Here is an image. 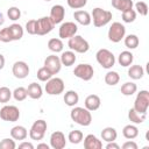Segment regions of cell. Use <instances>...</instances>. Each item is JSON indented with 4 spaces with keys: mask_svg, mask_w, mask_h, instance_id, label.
Segmentation results:
<instances>
[{
    "mask_svg": "<svg viewBox=\"0 0 149 149\" xmlns=\"http://www.w3.org/2000/svg\"><path fill=\"white\" fill-rule=\"evenodd\" d=\"M135 19H136V12H135L133 8L122 12V21H123V22H126V23H132V22L135 21Z\"/></svg>",
    "mask_w": 149,
    "mask_h": 149,
    "instance_id": "obj_39",
    "label": "cell"
},
{
    "mask_svg": "<svg viewBox=\"0 0 149 149\" xmlns=\"http://www.w3.org/2000/svg\"><path fill=\"white\" fill-rule=\"evenodd\" d=\"M7 15H8L9 20H12V21H16V20H19L20 16H21V10H20L17 7L13 6V7H9V8H8V10H7Z\"/></svg>",
    "mask_w": 149,
    "mask_h": 149,
    "instance_id": "obj_40",
    "label": "cell"
},
{
    "mask_svg": "<svg viewBox=\"0 0 149 149\" xmlns=\"http://www.w3.org/2000/svg\"><path fill=\"white\" fill-rule=\"evenodd\" d=\"M97 62L104 68V69H111L115 64V57L112 51L108 49H99L95 54Z\"/></svg>",
    "mask_w": 149,
    "mask_h": 149,
    "instance_id": "obj_4",
    "label": "cell"
},
{
    "mask_svg": "<svg viewBox=\"0 0 149 149\" xmlns=\"http://www.w3.org/2000/svg\"><path fill=\"white\" fill-rule=\"evenodd\" d=\"M73 74L77 78L87 81V80H91L92 79V77L94 74V70H93L92 65H90L87 63H81V64H79V65H77L74 68Z\"/></svg>",
    "mask_w": 149,
    "mask_h": 149,
    "instance_id": "obj_10",
    "label": "cell"
},
{
    "mask_svg": "<svg viewBox=\"0 0 149 149\" xmlns=\"http://www.w3.org/2000/svg\"><path fill=\"white\" fill-rule=\"evenodd\" d=\"M149 107V92L147 90H142L137 93L135 101H134V109L137 111L139 113H144L147 114Z\"/></svg>",
    "mask_w": 149,
    "mask_h": 149,
    "instance_id": "obj_5",
    "label": "cell"
},
{
    "mask_svg": "<svg viewBox=\"0 0 149 149\" xmlns=\"http://www.w3.org/2000/svg\"><path fill=\"white\" fill-rule=\"evenodd\" d=\"M84 148L85 149H101L102 142L93 134H88L84 139Z\"/></svg>",
    "mask_w": 149,
    "mask_h": 149,
    "instance_id": "obj_18",
    "label": "cell"
},
{
    "mask_svg": "<svg viewBox=\"0 0 149 149\" xmlns=\"http://www.w3.org/2000/svg\"><path fill=\"white\" fill-rule=\"evenodd\" d=\"M83 137H84L83 133H81L80 130L74 129V130H71V132L69 133L68 140H69L70 143H72V144H78V143H80V142L83 141Z\"/></svg>",
    "mask_w": 149,
    "mask_h": 149,
    "instance_id": "obj_35",
    "label": "cell"
},
{
    "mask_svg": "<svg viewBox=\"0 0 149 149\" xmlns=\"http://www.w3.org/2000/svg\"><path fill=\"white\" fill-rule=\"evenodd\" d=\"M119 148H120V146L118 143H115L114 141L107 142V144H106V149H119Z\"/></svg>",
    "mask_w": 149,
    "mask_h": 149,
    "instance_id": "obj_48",
    "label": "cell"
},
{
    "mask_svg": "<svg viewBox=\"0 0 149 149\" xmlns=\"http://www.w3.org/2000/svg\"><path fill=\"white\" fill-rule=\"evenodd\" d=\"M27 93H28V97H30L31 99H40L43 94V90L41 87L40 84L37 83H31L29 84L28 88H27Z\"/></svg>",
    "mask_w": 149,
    "mask_h": 149,
    "instance_id": "obj_21",
    "label": "cell"
},
{
    "mask_svg": "<svg viewBox=\"0 0 149 149\" xmlns=\"http://www.w3.org/2000/svg\"><path fill=\"white\" fill-rule=\"evenodd\" d=\"M26 31L30 35H36V20H29L26 23Z\"/></svg>",
    "mask_w": 149,
    "mask_h": 149,
    "instance_id": "obj_45",
    "label": "cell"
},
{
    "mask_svg": "<svg viewBox=\"0 0 149 149\" xmlns=\"http://www.w3.org/2000/svg\"><path fill=\"white\" fill-rule=\"evenodd\" d=\"M12 93H13V97H14V99H15L16 101H23V100L28 97L27 88H24V87H22V86L16 87Z\"/></svg>",
    "mask_w": 149,
    "mask_h": 149,
    "instance_id": "obj_36",
    "label": "cell"
},
{
    "mask_svg": "<svg viewBox=\"0 0 149 149\" xmlns=\"http://www.w3.org/2000/svg\"><path fill=\"white\" fill-rule=\"evenodd\" d=\"M77 30H78V27L74 22H71V21L64 22L61 24V27L58 29L59 38H70L76 35Z\"/></svg>",
    "mask_w": 149,
    "mask_h": 149,
    "instance_id": "obj_12",
    "label": "cell"
},
{
    "mask_svg": "<svg viewBox=\"0 0 149 149\" xmlns=\"http://www.w3.org/2000/svg\"><path fill=\"white\" fill-rule=\"evenodd\" d=\"M16 148V143L14 141V139H2L0 141V149H15Z\"/></svg>",
    "mask_w": 149,
    "mask_h": 149,
    "instance_id": "obj_42",
    "label": "cell"
},
{
    "mask_svg": "<svg viewBox=\"0 0 149 149\" xmlns=\"http://www.w3.org/2000/svg\"><path fill=\"white\" fill-rule=\"evenodd\" d=\"M120 81V76L115 71H108L105 74V83L109 86H114Z\"/></svg>",
    "mask_w": 149,
    "mask_h": 149,
    "instance_id": "obj_32",
    "label": "cell"
},
{
    "mask_svg": "<svg viewBox=\"0 0 149 149\" xmlns=\"http://www.w3.org/2000/svg\"><path fill=\"white\" fill-rule=\"evenodd\" d=\"M36 76H37L38 80H41V81H47V80H49V79L52 77V73H51L45 66H42V68H40V69L37 70Z\"/></svg>",
    "mask_w": 149,
    "mask_h": 149,
    "instance_id": "obj_37",
    "label": "cell"
},
{
    "mask_svg": "<svg viewBox=\"0 0 149 149\" xmlns=\"http://www.w3.org/2000/svg\"><path fill=\"white\" fill-rule=\"evenodd\" d=\"M12 72L14 74L15 78L17 79H23L29 74V66L26 62L23 61H17L13 64L12 68Z\"/></svg>",
    "mask_w": 149,
    "mask_h": 149,
    "instance_id": "obj_14",
    "label": "cell"
},
{
    "mask_svg": "<svg viewBox=\"0 0 149 149\" xmlns=\"http://www.w3.org/2000/svg\"><path fill=\"white\" fill-rule=\"evenodd\" d=\"M135 9L142 16H146L148 14V5L144 1H137V2H135Z\"/></svg>",
    "mask_w": 149,
    "mask_h": 149,
    "instance_id": "obj_41",
    "label": "cell"
},
{
    "mask_svg": "<svg viewBox=\"0 0 149 149\" xmlns=\"http://www.w3.org/2000/svg\"><path fill=\"white\" fill-rule=\"evenodd\" d=\"M54 27L55 24L49 16H42L36 20V35H47L54 29Z\"/></svg>",
    "mask_w": 149,
    "mask_h": 149,
    "instance_id": "obj_11",
    "label": "cell"
},
{
    "mask_svg": "<svg viewBox=\"0 0 149 149\" xmlns=\"http://www.w3.org/2000/svg\"><path fill=\"white\" fill-rule=\"evenodd\" d=\"M0 41H1V42H5V43L13 41V38H12V35H10V31H9V28H8V27H7V28H2V29L0 30Z\"/></svg>",
    "mask_w": 149,
    "mask_h": 149,
    "instance_id": "obj_44",
    "label": "cell"
},
{
    "mask_svg": "<svg viewBox=\"0 0 149 149\" xmlns=\"http://www.w3.org/2000/svg\"><path fill=\"white\" fill-rule=\"evenodd\" d=\"M137 91V86L133 81H127L121 86V93L123 95H133Z\"/></svg>",
    "mask_w": 149,
    "mask_h": 149,
    "instance_id": "obj_33",
    "label": "cell"
},
{
    "mask_svg": "<svg viewBox=\"0 0 149 149\" xmlns=\"http://www.w3.org/2000/svg\"><path fill=\"white\" fill-rule=\"evenodd\" d=\"M126 35V28L120 22H113L108 29V40L111 42L118 43Z\"/></svg>",
    "mask_w": 149,
    "mask_h": 149,
    "instance_id": "obj_8",
    "label": "cell"
},
{
    "mask_svg": "<svg viewBox=\"0 0 149 149\" xmlns=\"http://www.w3.org/2000/svg\"><path fill=\"white\" fill-rule=\"evenodd\" d=\"M134 61V55L130 51H122L118 57V62L121 66H130Z\"/></svg>",
    "mask_w": 149,
    "mask_h": 149,
    "instance_id": "obj_24",
    "label": "cell"
},
{
    "mask_svg": "<svg viewBox=\"0 0 149 149\" xmlns=\"http://www.w3.org/2000/svg\"><path fill=\"white\" fill-rule=\"evenodd\" d=\"M19 148H20V149H34V146H33V143H30V142L23 141L22 143L19 144Z\"/></svg>",
    "mask_w": 149,
    "mask_h": 149,
    "instance_id": "obj_47",
    "label": "cell"
},
{
    "mask_svg": "<svg viewBox=\"0 0 149 149\" xmlns=\"http://www.w3.org/2000/svg\"><path fill=\"white\" fill-rule=\"evenodd\" d=\"M78 101H79V95H78V93L76 91L70 90V91L65 92V94H64V102L68 106L73 107V106H76L78 104Z\"/></svg>",
    "mask_w": 149,
    "mask_h": 149,
    "instance_id": "obj_25",
    "label": "cell"
},
{
    "mask_svg": "<svg viewBox=\"0 0 149 149\" xmlns=\"http://www.w3.org/2000/svg\"><path fill=\"white\" fill-rule=\"evenodd\" d=\"M116 137H118V133H116V129L113 127H106L101 132V139L106 142L115 141Z\"/></svg>",
    "mask_w": 149,
    "mask_h": 149,
    "instance_id": "obj_27",
    "label": "cell"
},
{
    "mask_svg": "<svg viewBox=\"0 0 149 149\" xmlns=\"http://www.w3.org/2000/svg\"><path fill=\"white\" fill-rule=\"evenodd\" d=\"M5 66V57L2 54H0V70Z\"/></svg>",
    "mask_w": 149,
    "mask_h": 149,
    "instance_id": "obj_49",
    "label": "cell"
},
{
    "mask_svg": "<svg viewBox=\"0 0 149 149\" xmlns=\"http://www.w3.org/2000/svg\"><path fill=\"white\" fill-rule=\"evenodd\" d=\"M73 17L81 26H88L91 23V21H92L90 13L86 12V10H76L73 13Z\"/></svg>",
    "mask_w": 149,
    "mask_h": 149,
    "instance_id": "obj_19",
    "label": "cell"
},
{
    "mask_svg": "<svg viewBox=\"0 0 149 149\" xmlns=\"http://www.w3.org/2000/svg\"><path fill=\"white\" fill-rule=\"evenodd\" d=\"M100 104H101V100H100L99 95H97V94H90V95H87L86 99H85V101H84L85 108L88 109L90 112L97 111L100 107Z\"/></svg>",
    "mask_w": 149,
    "mask_h": 149,
    "instance_id": "obj_17",
    "label": "cell"
},
{
    "mask_svg": "<svg viewBox=\"0 0 149 149\" xmlns=\"http://www.w3.org/2000/svg\"><path fill=\"white\" fill-rule=\"evenodd\" d=\"M3 21H5V20H3V15H2V13L0 12V26L3 23Z\"/></svg>",
    "mask_w": 149,
    "mask_h": 149,
    "instance_id": "obj_51",
    "label": "cell"
},
{
    "mask_svg": "<svg viewBox=\"0 0 149 149\" xmlns=\"http://www.w3.org/2000/svg\"><path fill=\"white\" fill-rule=\"evenodd\" d=\"M70 116L72 119V121H74L76 123L80 125V126H90L92 122V115L91 112L84 107H74L71 109Z\"/></svg>",
    "mask_w": 149,
    "mask_h": 149,
    "instance_id": "obj_1",
    "label": "cell"
},
{
    "mask_svg": "<svg viewBox=\"0 0 149 149\" xmlns=\"http://www.w3.org/2000/svg\"><path fill=\"white\" fill-rule=\"evenodd\" d=\"M0 118L3 121L15 122L20 118V111L14 105H6L0 109Z\"/></svg>",
    "mask_w": 149,
    "mask_h": 149,
    "instance_id": "obj_9",
    "label": "cell"
},
{
    "mask_svg": "<svg viewBox=\"0 0 149 149\" xmlns=\"http://www.w3.org/2000/svg\"><path fill=\"white\" fill-rule=\"evenodd\" d=\"M48 48L52 52H56V54L57 52H62L63 51V48H64V44L62 42V38H51V40H49Z\"/></svg>",
    "mask_w": 149,
    "mask_h": 149,
    "instance_id": "obj_31",
    "label": "cell"
},
{
    "mask_svg": "<svg viewBox=\"0 0 149 149\" xmlns=\"http://www.w3.org/2000/svg\"><path fill=\"white\" fill-rule=\"evenodd\" d=\"M66 144V140H65V135L59 132L56 130L51 134L50 136V147L54 149H63Z\"/></svg>",
    "mask_w": 149,
    "mask_h": 149,
    "instance_id": "obj_15",
    "label": "cell"
},
{
    "mask_svg": "<svg viewBox=\"0 0 149 149\" xmlns=\"http://www.w3.org/2000/svg\"><path fill=\"white\" fill-rule=\"evenodd\" d=\"M128 119H129L133 123L139 125V123H142L143 121H146L147 114H144V113H139V112L135 111L134 108H130V109L128 111Z\"/></svg>",
    "mask_w": 149,
    "mask_h": 149,
    "instance_id": "obj_26",
    "label": "cell"
},
{
    "mask_svg": "<svg viewBox=\"0 0 149 149\" xmlns=\"http://www.w3.org/2000/svg\"><path fill=\"white\" fill-rule=\"evenodd\" d=\"M12 95H13V93H12V91L8 87H6V86L0 87V102L1 104L8 102L10 100Z\"/></svg>",
    "mask_w": 149,
    "mask_h": 149,
    "instance_id": "obj_38",
    "label": "cell"
},
{
    "mask_svg": "<svg viewBox=\"0 0 149 149\" xmlns=\"http://www.w3.org/2000/svg\"><path fill=\"white\" fill-rule=\"evenodd\" d=\"M8 28H9V31H10L13 41H19V40L22 38V36H23V28L19 23H13Z\"/></svg>",
    "mask_w": 149,
    "mask_h": 149,
    "instance_id": "obj_30",
    "label": "cell"
},
{
    "mask_svg": "<svg viewBox=\"0 0 149 149\" xmlns=\"http://www.w3.org/2000/svg\"><path fill=\"white\" fill-rule=\"evenodd\" d=\"M10 136L14 140L23 141L28 136V132H27L26 127H23V126H15L10 129Z\"/></svg>",
    "mask_w": 149,
    "mask_h": 149,
    "instance_id": "obj_20",
    "label": "cell"
},
{
    "mask_svg": "<svg viewBox=\"0 0 149 149\" xmlns=\"http://www.w3.org/2000/svg\"><path fill=\"white\" fill-rule=\"evenodd\" d=\"M59 59H61L62 65L71 66V65H73V64H74V62H76V55H74V52H73L72 50L64 51V52H62V55H61Z\"/></svg>",
    "mask_w": 149,
    "mask_h": 149,
    "instance_id": "obj_23",
    "label": "cell"
},
{
    "mask_svg": "<svg viewBox=\"0 0 149 149\" xmlns=\"http://www.w3.org/2000/svg\"><path fill=\"white\" fill-rule=\"evenodd\" d=\"M139 43H140V40L134 34H129L125 37V45L128 49H136L139 47Z\"/></svg>",
    "mask_w": 149,
    "mask_h": 149,
    "instance_id": "obj_34",
    "label": "cell"
},
{
    "mask_svg": "<svg viewBox=\"0 0 149 149\" xmlns=\"http://www.w3.org/2000/svg\"><path fill=\"white\" fill-rule=\"evenodd\" d=\"M122 135L127 140H134L139 135V128L136 126H134V125H127L122 129Z\"/></svg>",
    "mask_w": 149,
    "mask_h": 149,
    "instance_id": "obj_28",
    "label": "cell"
},
{
    "mask_svg": "<svg viewBox=\"0 0 149 149\" xmlns=\"http://www.w3.org/2000/svg\"><path fill=\"white\" fill-rule=\"evenodd\" d=\"M44 66L54 74H57L59 71H61V68H62V63H61V59L58 56L56 55H50L48 56L45 59H44Z\"/></svg>",
    "mask_w": 149,
    "mask_h": 149,
    "instance_id": "obj_13",
    "label": "cell"
},
{
    "mask_svg": "<svg viewBox=\"0 0 149 149\" xmlns=\"http://www.w3.org/2000/svg\"><path fill=\"white\" fill-rule=\"evenodd\" d=\"M37 148H45V149H49V146L47 143H40L37 144Z\"/></svg>",
    "mask_w": 149,
    "mask_h": 149,
    "instance_id": "obj_50",
    "label": "cell"
},
{
    "mask_svg": "<svg viewBox=\"0 0 149 149\" xmlns=\"http://www.w3.org/2000/svg\"><path fill=\"white\" fill-rule=\"evenodd\" d=\"M122 149H137V144L134 141L129 140L122 144Z\"/></svg>",
    "mask_w": 149,
    "mask_h": 149,
    "instance_id": "obj_46",
    "label": "cell"
},
{
    "mask_svg": "<svg viewBox=\"0 0 149 149\" xmlns=\"http://www.w3.org/2000/svg\"><path fill=\"white\" fill-rule=\"evenodd\" d=\"M66 2L69 5V7H71L73 9H80L87 3V0H66Z\"/></svg>",
    "mask_w": 149,
    "mask_h": 149,
    "instance_id": "obj_43",
    "label": "cell"
},
{
    "mask_svg": "<svg viewBox=\"0 0 149 149\" xmlns=\"http://www.w3.org/2000/svg\"><path fill=\"white\" fill-rule=\"evenodd\" d=\"M44 1H51V0H44Z\"/></svg>",
    "mask_w": 149,
    "mask_h": 149,
    "instance_id": "obj_52",
    "label": "cell"
},
{
    "mask_svg": "<svg viewBox=\"0 0 149 149\" xmlns=\"http://www.w3.org/2000/svg\"><path fill=\"white\" fill-rule=\"evenodd\" d=\"M65 16V8L62 5H54L50 9V19L54 22V24H58L63 21Z\"/></svg>",
    "mask_w": 149,
    "mask_h": 149,
    "instance_id": "obj_16",
    "label": "cell"
},
{
    "mask_svg": "<svg viewBox=\"0 0 149 149\" xmlns=\"http://www.w3.org/2000/svg\"><path fill=\"white\" fill-rule=\"evenodd\" d=\"M68 45L72 51L78 52V54H85L90 49L88 42L80 35H74V36L70 37L68 41Z\"/></svg>",
    "mask_w": 149,
    "mask_h": 149,
    "instance_id": "obj_3",
    "label": "cell"
},
{
    "mask_svg": "<svg viewBox=\"0 0 149 149\" xmlns=\"http://www.w3.org/2000/svg\"><path fill=\"white\" fill-rule=\"evenodd\" d=\"M45 132H47V121L40 119V120H36L31 125L30 130H29V136L31 140L40 141L44 137Z\"/></svg>",
    "mask_w": 149,
    "mask_h": 149,
    "instance_id": "obj_6",
    "label": "cell"
},
{
    "mask_svg": "<svg viewBox=\"0 0 149 149\" xmlns=\"http://www.w3.org/2000/svg\"><path fill=\"white\" fill-rule=\"evenodd\" d=\"M112 16H113L112 15V12L106 10V9H102L100 7H95L92 10V17L91 19H93L94 27L100 28V27L106 26L112 20Z\"/></svg>",
    "mask_w": 149,
    "mask_h": 149,
    "instance_id": "obj_2",
    "label": "cell"
},
{
    "mask_svg": "<svg viewBox=\"0 0 149 149\" xmlns=\"http://www.w3.org/2000/svg\"><path fill=\"white\" fill-rule=\"evenodd\" d=\"M143 74H144V70L141 65H132L128 69V77L134 80L141 79L143 77Z\"/></svg>",
    "mask_w": 149,
    "mask_h": 149,
    "instance_id": "obj_29",
    "label": "cell"
},
{
    "mask_svg": "<svg viewBox=\"0 0 149 149\" xmlns=\"http://www.w3.org/2000/svg\"><path fill=\"white\" fill-rule=\"evenodd\" d=\"M112 6L120 12H125V10L132 9L134 6V2L133 0H112Z\"/></svg>",
    "mask_w": 149,
    "mask_h": 149,
    "instance_id": "obj_22",
    "label": "cell"
},
{
    "mask_svg": "<svg viewBox=\"0 0 149 149\" xmlns=\"http://www.w3.org/2000/svg\"><path fill=\"white\" fill-rule=\"evenodd\" d=\"M44 90L50 95H58L64 91V81L58 77H55V78L51 77L49 80H47Z\"/></svg>",
    "mask_w": 149,
    "mask_h": 149,
    "instance_id": "obj_7",
    "label": "cell"
}]
</instances>
